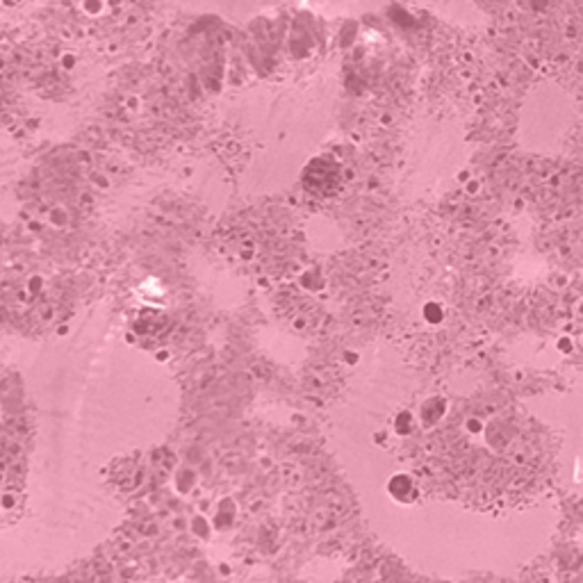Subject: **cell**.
<instances>
[{"instance_id":"6da1fadb","label":"cell","mask_w":583,"mask_h":583,"mask_svg":"<svg viewBox=\"0 0 583 583\" xmlns=\"http://www.w3.org/2000/svg\"><path fill=\"white\" fill-rule=\"evenodd\" d=\"M424 317L429 319L431 323L442 321V308H440L437 303H426V308H424Z\"/></svg>"},{"instance_id":"7a4b0ae2","label":"cell","mask_w":583,"mask_h":583,"mask_svg":"<svg viewBox=\"0 0 583 583\" xmlns=\"http://www.w3.org/2000/svg\"><path fill=\"white\" fill-rule=\"evenodd\" d=\"M558 351L570 353V351H572V340H570V337H561V340H558Z\"/></svg>"},{"instance_id":"3957f363","label":"cell","mask_w":583,"mask_h":583,"mask_svg":"<svg viewBox=\"0 0 583 583\" xmlns=\"http://www.w3.org/2000/svg\"><path fill=\"white\" fill-rule=\"evenodd\" d=\"M467 429L472 431V433H481V422H478V419H467Z\"/></svg>"}]
</instances>
